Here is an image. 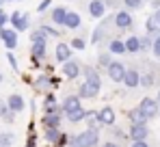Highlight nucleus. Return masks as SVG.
Segmentation results:
<instances>
[{
	"mask_svg": "<svg viewBox=\"0 0 160 147\" xmlns=\"http://www.w3.org/2000/svg\"><path fill=\"white\" fill-rule=\"evenodd\" d=\"M76 143L78 147H98L100 145V132L98 130H84L76 134Z\"/></svg>",
	"mask_w": 160,
	"mask_h": 147,
	"instance_id": "obj_1",
	"label": "nucleus"
},
{
	"mask_svg": "<svg viewBox=\"0 0 160 147\" xmlns=\"http://www.w3.org/2000/svg\"><path fill=\"white\" fill-rule=\"evenodd\" d=\"M35 89H39V91H52V89H58V78H54V76H50V74H41V76H37L35 78Z\"/></svg>",
	"mask_w": 160,
	"mask_h": 147,
	"instance_id": "obj_2",
	"label": "nucleus"
},
{
	"mask_svg": "<svg viewBox=\"0 0 160 147\" xmlns=\"http://www.w3.org/2000/svg\"><path fill=\"white\" fill-rule=\"evenodd\" d=\"M58 110H61L63 117H67V115H72V113H76V110H82L80 98H78V95H67V98L58 104Z\"/></svg>",
	"mask_w": 160,
	"mask_h": 147,
	"instance_id": "obj_3",
	"label": "nucleus"
},
{
	"mask_svg": "<svg viewBox=\"0 0 160 147\" xmlns=\"http://www.w3.org/2000/svg\"><path fill=\"white\" fill-rule=\"evenodd\" d=\"M141 113H143V117L149 121V119H154L156 115H158V102L156 99H152V98H143L141 99V104L136 106Z\"/></svg>",
	"mask_w": 160,
	"mask_h": 147,
	"instance_id": "obj_4",
	"label": "nucleus"
},
{
	"mask_svg": "<svg viewBox=\"0 0 160 147\" xmlns=\"http://www.w3.org/2000/svg\"><path fill=\"white\" fill-rule=\"evenodd\" d=\"M80 74L84 76V82H87V84H93V87L102 89V76L98 74V69H95L93 65H84Z\"/></svg>",
	"mask_w": 160,
	"mask_h": 147,
	"instance_id": "obj_5",
	"label": "nucleus"
},
{
	"mask_svg": "<svg viewBox=\"0 0 160 147\" xmlns=\"http://www.w3.org/2000/svg\"><path fill=\"white\" fill-rule=\"evenodd\" d=\"M95 117H98L100 125H106V128L115 125V110L110 106H102L100 110H95Z\"/></svg>",
	"mask_w": 160,
	"mask_h": 147,
	"instance_id": "obj_6",
	"label": "nucleus"
},
{
	"mask_svg": "<svg viewBox=\"0 0 160 147\" xmlns=\"http://www.w3.org/2000/svg\"><path fill=\"white\" fill-rule=\"evenodd\" d=\"M61 72L65 78H69V80H76L82 72V65H80L78 61H74V58H69L67 63H63V67H61Z\"/></svg>",
	"mask_w": 160,
	"mask_h": 147,
	"instance_id": "obj_7",
	"label": "nucleus"
},
{
	"mask_svg": "<svg viewBox=\"0 0 160 147\" xmlns=\"http://www.w3.org/2000/svg\"><path fill=\"white\" fill-rule=\"evenodd\" d=\"M4 104H7V108H9L11 113H15V115L26 108V102H24V98H22L20 93H11L9 98L4 99Z\"/></svg>",
	"mask_w": 160,
	"mask_h": 147,
	"instance_id": "obj_8",
	"label": "nucleus"
},
{
	"mask_svg": "<svg viewBox=\"0 0 160 147\" xmlns=\"http://www.w3.org/2000/svg\"><path fill=\"white\" fill-rule=\"evenodd\" d=\"M126 69H128V67H123V63L112 61V63L106 67V74H108V78H110L112 82H121V80H123V74H126Z\"/></svg>",
	"mask_w": 160,
	"mask_h": 147,
	"instance_id": "obj_9",
	"label": "nucleus"
},
{
	"mask_svg": "<svg viewBox=\"0 0 160 147\" xmlns=\"http://www.w3.org/2000/svg\"><path fill=\"white\" fill-rule=\"evenodd\" d=\"M9 22L13 24V30H15V33L26 30V28H28V13H20V11H15V13L9 18Z\"/></svg>",
	"mask_w": 160,
	"mask_h": 147,
	"instance_id": "obj_10",
	"label": "nucleus"
},
{
	"mask_svg": "<svg viewBox=\"0 0 160 147\" xmlns=\"http://www.w3.org/2000/svg\"><path fill=\"white\" fill-rule=\"evenodd\" d=\"M0 39H2V43L7 46V50H13L18 46V33H15L13 28H2V30H0Z\"/></svg>",
	"mask_w": 160,
	"mask_h": 147,
	"instance_id": "obj_11",
	"label": "nucleus"
},
{
	"mask_svg": "<svg viewBox=\"0 0 160 147\" xmlns=\"http://www.w3.org/2000/svg\"><path fill=\"white\" fill-rule=\"evenodd\" d=\"M87 9H89V15H91L93 20H98V18H104V13H106L104 0H89Z\"/></svg>",
	"mask_w": 160,
	"mask_h": 147,
	"instance_id": "obj_12",
	"label": "nucleus"
},
{
	"mask_svg": "<svg viewBox=\"0 0 160 147\" xmlns=\"http://www.w3.org/2000/svg\"><path fill=\"white\" fill-rule=\"evenodd\" d=\"M72 58V48H69V43H58L56 48H54V61H58V63H67Z\"/></svg>",
	"mask_w": 160,
	"mask_h": 147,
	"instance_id": "obj_13",
	"label": "nucleus"
},
{
	"mask_svg": "<svg viewBox=\"0 0 160 147\" xmlns=\"http://www.w3.org/2000/svg\"><path fill=\"white\" fill-rule=\"evenodd\" d=\"M112 24L117 26V28H130L132 26V15L128 11H117L112 15Z\"/></svg>",
	"mask_w": 160,
	"mask_h": 147,
	"instance_id": "obj_14",
	"label": "nucleus"
},
{
	"mask_svg": "<svg viewBox=\"0 0 160 147\" xmlns=\"http://www.w3.org/2000/svg\"><path fill=\"white\" fill-rule=\"evenodd\" d=\"M98 93H100V89L98 87H93V84H87V82H82L78 87V95L80 99H93V98H98Z\"/></svg>",
	"mask_w": 160,
	"mask_h": 147,
	"instance_id": "obj_15",
	"label": "nucleus"
},
{
	"mask_svg": "<svg viewBox=\"0 0 160 147\" xmlns=\"http://www.w3.org/2000/svg\"><path fill=\"white\" fill-rule=\"evenodd\" d=\"M48 113H61L58 110V99L52 91L46 93V98H43V115H48Z\"/></svg>",
	"mask_w": 160,
	"mask_h": 147,
	"instance_id": "obj_16",
	"label": "nucleus"
},
{
	"mask_svg": "<svg viewBox=\"0 0 160 147\" xmlns=\"http://www.w3.org/2000/svg\"><path fill=\"white\" fill-rule=\"evenodd\" d=\"M61 121H63V115L61 113H48V115L41 117L43 128H61Z\"/></svg>",
	"mask_w": 160,
	"mask_h": 147,
	"instance_id": "obj_17",
	"label": "nucleus"
},
{
	"mask_svg": "<svg viewBox=\"0 0 160 147\" xmlns=\"http://www.w3.org/2000/svg\"><path fill=\"white\" fill-rule=\"evenodd\" d=\"M80 24H82V18H80L78 13H76V11H67L63 26H65V28H69V30H76V28H80Z\"/></svg>",
	"mask_w": 160,
	"mask_h": 147,
	"instance_id": "obj_18",
	"label": "nucleus"
},
{
	"mask_svg": "<svg viewBox=\"0 0 160 147\" xmlns=\"http://www.w3.org/2000/svg\"><path fill=\"white\" fill-rule=\"evenodd\" d=\"M147 134H149L147 125H130V132H128V136H130L132 141H145Z\"/></svg>",
	"mask_w": 160,
	"mask_h": 147,
	"instance_id": "obj_19",
	"label": "nucleus"
},
{
	"mask_svg": "<svg viewBox=\"0 0 160 147\" xmlns=\"http://www.w3.org/2000/svg\"><path fill=\"white\" fill-rule=\"evenodd\" d=\"M110 22H112V15H108L106 22H102V24H100L98 28H95V30H93V35H91V43H93V46H98V43L104 39V30H106V26L110 24Z\"/></svg>",
	"mask_w": 160,
	"mask_h": 147,
	"instance_id": "obj_20",
	"label": "nucleus"
},
{
	"mask_svg": "<svg viewBox=\"0 0 160 147\" xmlns=\"http://www.w3.org/2000/svg\"><path fill=\"white\" fill-rule=\"evenodd\" d=\"M138 78H141V74L136 72V69H126L121 82H123L128 89H134V87H138Z\"/></svg>",
	"mask_w": 160,
	"mask_h": 147,
	"instance_id": "obj_21",
	"label": "nucleus"
},
{
	"mask_svg": "<svg viewBox=\"0 0 160 147\" xmlns=\"http://www.w3.org/2000/svg\"><path fill=\"white\" fill-rule=\"evenodd\" d=\"M30 52H32V63H35V65H39V61L46 56V41H35Z\"/></svg>",
	"mask_w": 160,
	"mask_h": 147,
	"instance_id": "obj_22",
	"label": "nucleus"
},
{
	"mask_svg": "<svg viewBox=\"0 0 160 147\" xmlns=\"http://www.w3.org/2000/svg\"><path fill=\"white\" fill-rule=\"evenodd\" d=\"M61 128H43V139L50 143V145H56L58 139H61Z\"/></svg>",
	"mask_w": 160,
	"mask_h": 147,
	"instance_id": "obj_23",
	"label": "nucleus"
},
{
	"mask_svg": "<svg viewBox=\"0 0 160 147\" xmlns=\"http://www.w3.org/2000/svg\"><path fill=\"white\" fill-rule=\"evenodd\" d=\"M123 46H126V52H130V54L141 52V41H138V37H136V35H130V37L123 41Z\"/></svg>",
	"mask_w": 160,
	"mask_h": 147,
	"instance_id": "obj_24",
	"label": "nucleus"
},
{
	"mask_svg": "<svg viewBox=\"0 0 160 147\" xmlns=\"http://www.w3.org/2000/svg\"><path fill=\"white\" fill-rule=\"evenodd\" d=\"M128 119L132 125H147V119L143 117V113L138 110V108H132L130 113H128Z\"/></svg>",
	"mask_w": 160,
	"mask_h": 147,
	"instance_id": "obj_25",
	"label": "nucleus"
},
{
	"mask_svg": "<svg viewBox=\"0 0 160 147\" xmlns=\"http://www.w3.org/2000/svg\"><path fill=\"white\" fill-rule=\"evenodd\" d=\"M65 15H67V9H65V7H54L50 18H52V22H54L56 26H63V22H65Z\"/></svg>",
	"mask_w": 160,
	"mask_h": 147,
	"instance_id": "obj_26",
	"label": "nucleus"
},
{
	"mask_svg": "<svg viewBox=\"0 0 160 147\" xmlns=\"http://www.w3.org/2000/svg\"><path fill=\"white\" fill-rule=\"evenodd\" d=\"M108 52H110V54H123V52H126L123 41H121V39H112V41L108 43Z\"/></svg>",
	"mask_w": 160,
	"mask_h": 147,
	"instance_id": "obj_27",
	"label": "nucleus"
},
{
	"mask_svg": "<svg viewBox=\"0 0 160 147\" xmlns=\"http://www.w3.org/2000/svg\"><path fill=\"white\" fill-rule=\"evenodd\" d=\"M84 117H87V110L82 108V110H76V113H72V115H67L65 119L69 123H80V121H84Z\"/></svg>",
	"mask_w": 160,
	"mask_h": 147,
	"instance_id": "obj_28",
	"label": "nucleus"
},
{
	"mask_svg": "<svg viewBox=\"0 0 160 147\" xmlns=\"http://www.w3.org/2000/svg\"><path fill=\"white\" fill-rule=\"evenodd\" d=\"M13 141H15V134H11V132L0 134V147H13Z\"/></svg>",
	"mask_w": 160,
	"mask_h": 147,
	"instance_id": "obj_29",
	"label": "nucleus"
},
{
	"mask_svg": "<svg viewBox=\"0 0 160 147\" xmlns=\"http://www.w3.org/2000/svg\"><path fill=\"white\" fill-rule=\"evenodd\" d=\"M145 28H147V33H152V35H156L160 30V26H158V22L154 20V15L152 18H147V22H145Z\"/></svg>",
	"mask_w": 160,
	"mask_h": 147,
	"instance_id": "obj_30",
	"label": "nucleus"
},
{
	"mask_svg": "<svg viewBox=\"0 0 160 147\" xmlns=\"http://www.w3.org/2000/svg\"><path fill=\"white\" fill-rule=\"evenodd\" d=\"M39 30H41L43 35H52V37H61V30H58V28H54V26L43 24V26H39Z\"/></svg>",
	"mask_w": 160,
	"mask_h": 147,
	"instance_id": "obj_31",
	"label": "nucleus"
},
{
	"mask_svg": "<svg viewBox=\"0 0 160 147\" xmlns=\"http://www.w3.org/2000/svg\"><path fill=\"white\" fill-rule=\"evenodd\" d=\"M98 63H100V65H102V67H104V69H106L108 65H110V63H112V58H110V52H102V54H100V56H98Z\"/></svg>",
	"mask_w": 160,
	"mask_h": 147,
	"instance_id": "obj_32",
	"label": "nucleus"
},
{
	"mask_svg": "<svg viewBox=\"0 0 160 147\" xmlns=\"http://www.w3.org/2000/svg\"><path fill=\"white\" fill-rule=\"evenodd\" d=\"M69 48H72V50H84V48H87V41L80 39V37H74L72 43H69Z\"/></svg>",
	"mask_w": 160,
	"mask_h": 147,
	"instance_id": "obj_33",
	"label": "nucleus"
},
{
	"mask_svg": "<svg viewBox=\"0 0 160 147\" xmlns=\"http://www.w3.org/2000/svg\"><path fill=\"white\" fill-rule=\"evenodd\" d=\"M138 84H141V87H152V84H154V76H152V74L141 76V78H138Z\"/></svg>",
	"mask_w": 160,
	"mask_h": 147,
	"instance_id": "obj_34",
	"label": "nucleus"
},
{
	"mask_svg": "<svg viewBox=\"0 0 160 147\" xmlns=\"http://www.w3.org/2000/svg\"><path fill=\"white\" fill-rule=\"evenodd\" d=\"M30 41H32V43H35V41H46V35H43L39 28H35L32 35H30Z\"/></svg>",
	"mask_w": 160,
	"mask_h": 147,
	"instance_id": "obj_35",
	"label": "nucleus"
},
{
	"mask_svg": "<svg viewBox=\"0 0 160 147\" xmlns=\"http://www.w3.org/2000/svg\"><path fill=\"white\" fill-rule=\"evenodd\" d=\"M0 119H2L4 123H13V121H15V113H11V110L7 108V110L2 113V117H0Z\"/></svg>",
	"mask_w": 160,
	"mask_h": 147,
	"instance_id": "obj_36",
	"label": "nucleus"
},
{
	"mask_svg": "<svg viewBox=\"0 0 160 147\" xmlns=\"http://www.w3.org/2000/svg\"><path fill=\"white\" fill-rule=\"evenodd\" d=\"M7 61L11 63V67H13L15 72H20V65H18V61H15V54H13V52H7Z\"/></svg>",
	"mask_w": 160,
	"mask_h": 147,
	"instance_id": "obj_37",
	"label": "nucleus"
},
{
	"mask_svg": "<svg viewBox=\"0 0 160 147\" xmlns=\"http://www.w3.org/2000/svg\"><path fill=\"white\" fill-rule=\"evenodd\" d=\"M123 4H126L128 9H141L143 0H123Z\"/></svg>",
	"mask_w": 160,
	"mask_h": 147,
	"instance_id": "obj_38",
	"label": "nucleus"
},
{
	"mask_svg": "<svg viewBox=\"0 0 160 147\" xmlns=\"http://www.w3.org/2000/svg\"><path fill=\"white\" fill-rule=\"evenodd\" d=\"M7 22H9V15H7V13H4V9L0 7V30L7 26Z\"/></svg>",
	"mask_w": 160,
	"mask_h": 147,
	"instance_id": "obj_39",
	"label": "nucleus"
},
{
	"mask_svg": "<svg viewBox=\"0 0 160 147\" xmlns=\"http://www.w3.org/2000/svg\"><path fill=\"white\" fill-rule=\"evenodd\" d=\"M152 52H154L156 56H160V35L154 39V43H152Z\"/></svg>",
	"mask_w": 160,
	"mask_h": 147,
	"instance_id": "obj_40",
	"label": "nucleus"
},
{
	"mask_svg": "<svg viewBox=\"0 0 160 147\" xmlns=\"http://www.w3.org/2000/svg\"><path fill=\"white\" fill-rule=\"evenodd\" d=\"M50 4H52V0H41V2H39V7H37V11H39V13H43Z\"/></svg>",
	"mask_w": 160,
	"mask_h": 147,
	"instance_id": "obj_41",
	"label": "nucleus"
},
{
	"mask_svg": "<svg viewBox=\"0 0 160 147\" xmlns=\"http://www.w3.org/2000/svg\"><path fill=\"white\" fill-rule=\"evenodd\" d=\"M138 41H141V50H147L152 46V39H149V37H143V39H138Z\"/></svg>",
	"mask_w": 160,
	"mask_h": 147,
	"instance_id": "obj_42",
	"label": "nucleus"
},
{
	"mask_svg": "<svg viewBox=\"0 0 160 147\" xmlns=\"http://www.w3.org/2000/svg\"><path fill=\"white\" fill-rule=\"evenodd\" d=\"M26 147H37V136L35 134H30L26 139Z\"/></svg>",
	"mask_w": 160,
	"mask_h": 147,
	"instance_id": "obj_43",
	"label": "nucleus"
},
{
	"mask_svg": "<svg viewBox=\"0 0 160 147\" xmlns=\"http://www.w3.org/2000/svg\"><path fill=\"white\" fill-rule=\"evenodd\" d=\"M132 147H149L145 141H132Z\"/></svg>",
	"mask_w": 160,
	"mask_h": 147,
	"instance_id": "obj_44",
	"label": "nucleus"
},
{
	"mask_svg": "<svg viewBox=\"0 0 160 147\" xmlns=\"http://www.w3.org/2000/svg\"><path fill=\"white\" fill-rule=\"evenodd\" d=\"M67 147H78V143H76V136H69V141H67Z\"/></svg>",
	"mask_w": 160,
	"mask_h": 147,
	"instance_id": "obj_45",
	"label": "nucleus"
},
{
	"mask_svg": "<svg viewBox=\"0 0 160 147\" xmlns=\"http://www.w3.org/2000/svg\"><path fill=\"white\" fill-rule=\"evenodd\" d=\"M117 4H119V0H106L104 2V7H117Z\"/></svg>",
	"mask_w": 160,
	"mask_h": 147,
	"instance_id": "obj_46",
	"label": "nucleus"
},
{
	"mask_svg": "<svg viewBox=\"0 0 160 147\" xmlns=\"http://www.w3.org/2000/svg\"><path fill=\"white\" fill-rule=\"evenodd\" d=\"M4 110H7V104H4V99L0 98V117H2V113H4Z\"/></svg>",
	"mask_w": 160,
	"mask_h": 147,
	"instance_id": "obj_47",
	"label": "nucleus"
},
{
	"mask_svg": "<svg viewBox=\"0 0 160 147\" xmlns=\"http://www.w3.org/2000/svg\"><path fill=\"white\" fill-rule=\"evenodd\" d=\"M102 147H119V145H117V143H112V141H106Z\"/></svg>",
	"mask_w": 160,
	"mask_h": 147,
	"instance_id": "obj_48",
	"label": "nucleus"
},
{
	"mask_svg": "<svg viewBox=\"0 0 160 147\" xmlns=\"http://www.w3.org/2000/svg\"><path fill=\"white\" fill-rule=\"evenodd\" d=\"M152 7H154V9L158 11V9H160V0H152Z\"/></svg>",
	"mask_w": 160,
	"mask_h": 147,
	"instance_id": "obj_49",
	"label": "nucleus"
},
{
	"mask_svg": "<svg viewBox=\"0 0 160 147\" xmlns=\"http://www.w3.org/2000/svg\"><path fill=\"white\" fill-rule=\"evenodd\" d=\"M154 20H156V22H158V26H160V9L154 13Z\"/></svg>",
	"mask_w": 160,
	"mask_h": 147,
	"instance_id": "obj_50",
	"label": "nucleus"
},
{
	"mask_svg": "<svg viewBox=\"0 0 160 147\" xmlns=\"http://www.w3.org/2000/svg\"><path fill=\"white\" fill-rule=\"evenodd\" d=\"M156 102H158V104H160V91H158V99H156Z\"/></svg>",
	"mask_w": 160,
	"mask_h": 147,
	"instance_id": "obj_51",
	"label": "nucleus"
},
{
	"mask_svg": "<svg viewBox=\"0 0 160 147\" xmlns=\"http://www.w3.org/2000/svg\"><path fill=\"white\" fill-rule=\"evenodd\" d=\"M4 2H15V0H4Z\"/></svg>",
	"mask_w": 160,
	"mask_h": 147,
	"instance_id": "obj_52",
	"label": "nucleus"
},
{
	"mask_svg": "<svg viewBox=\"0 0 160 147\" xmlns=\"http://www.w3.org/2000/svg\"><path fill=\"white\" fill-rule=\"evenodd\" d=\"M0 84H2V74H0Z\"/></svg>",
	"mask_w": 160,
	"mask_h": 147,
	"instance_id": "obj_53",
	"label": "nucleus"
},
{
	"mask_svg": "<svg viewBox=\"0 0 160 147\" xmlns=\"http://www.w3.org/2000/svg\"><path fill=\"white\" fill-rule=\"evenodd\" d=\"M2 2H4V0H0V7H2Z\"/></svg>",
	"mask_w": 160,
	"mask_h": 147,
	"instance_id": "obj_54",
	"label": "nucleus"
},
{
	"mask_svg": "<svg viewBox=\"0 0 160 147\" xmlns=\"http://www.w3.org/2000/svg\"><path fill=\"white\" fill-rule=\"evenodd\" d=\"M20 2H22V0H20Z\"/></svg>",
	"mask_w": 160,
	"mask_h": 147,
	"instance_id": "obj_55",
	"label": "nucleus"
}]
</instances>
